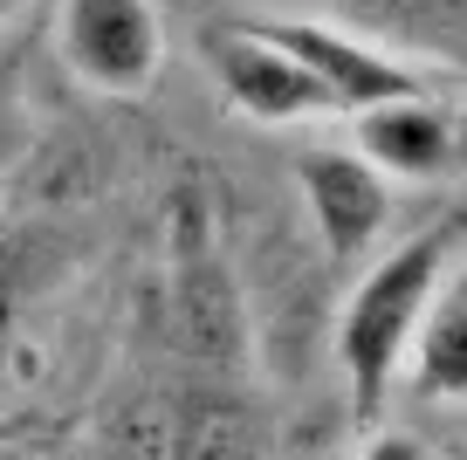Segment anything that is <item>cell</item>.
<instances>
[{"label":"cell","instance_id":"1","mask_svg":"<svg viewBox=\"0 0 467 460\" xmlns=\"http://www.w3.org/2000/svg\"><path fill=\"white\" fill-rule=\"evenodd\" d=\"M447 275H461V220H433L426 234L399 241L392 255H379L365 275H358V288L344 296V317H337V364L350 371L365 413L392 392L412 330H420L426 302L440 296Z\"/></svg>","mask_w":467,"mask_h":460},{"label":"cell","instance_id":"2","mask_svg":"<svg viewBox=\"0 0 467 460\" xmlns=\"http://www.w3.org/2000/svg\"><path fill=\"white\" fill-rule=\"evenodd\" d=\"M254 28L303 62V76L323 89V110H344V117L371 110V103H392V97H440L453 83V69H440V62L399 56V48H379L365 35H344L309 15H262Z\"/></svg>","mask_w":467,"mask_h":460},{"label":"cell","instance_id":"3","mask_svg":"<svg viewBox=\"0 0 467 460\" xmlns=\"http://www.w3.org/2000/svg\"><path fill=\"white\" fill-rule=\"evenodd\" d=\"M56 56L97 97L131 103L165 69V21L159 0H62L56 15Z\"/></svg>","mask_w":467,"mask_h":460},{"label":"cell","instance_id":"4","mask_svg":"<svg viewBox=\"0 0 467 460\" xmlns=\"http://www.w3.org/2000/svg\"><path fill=\"white\" fill-rule=\"evenodd\" d=\"M206 69H213L227 110H241L248 124H303V117H323V89L303 76V62L289 48H275L254 21H234V28L206 35Z\"/></svg>","mask_w":467,"mask_h":460},{"label":"cell","instance_id":"5","mask_svg":"<svg viewBox=\"0 0 467 460\" xmlns=\"http://www.w3.org/2000/svg\"><path fill=\"white\" fill-rule=\"evenodd\" d=\"M296 186H303L309 227H317L330 261H365L379 247L385 220H392V179H379L350 144H323L296 159Z\"/></svg>","mask_w":467,"mask_h":460},{"label":"cell","instance_id":"6","mask_svg":"<svg viewBox=\"0 0 467 460\" xmlns=\"http://www.w3.org/2000/svg\"><path fill=\"white\" fill-rule=\"evenodd\" d=\"M358 131V159L379 179H399V186H440V179L461 172V124H453V103L440 97H392L371 103V110L350 117Z\"/></svg>","mask_w":467,"mask_h":460},{"label":"cell","instance_id":"7","mask_svg":"<svg viewBox=\"0 0 467 460\" xmlns=\"http://www.w3.org/2000/svg\"><path fill=\"white\" fill-rule=\"evenodd\" d=\"M399 378H412V385H420L426 399H440V405H453L467 392V288H461V275H447L440 296L426 302Z\"/></svg>","mask_w":467,"mask_h":460},{"label":"cell","instance_id":"8","mask_svg":"<svg viewBox=\"0 0 467 460\" xmlns=\"http://www.w3.org/2000/svg\"><path fill=\"white\" fill-rule=\"evenodd\" d=\"M358 460H433V454H426V440H412V433H379Z\"/></svg>","mask_w":467,"mask_h":460},{"label":"cell","instance_id":"9","mask_svg":"<svg viewBox=\"0 0 467 460\" xmlns=\"http://www.w3.org/2000/svg\"><path fill=\"white\" fill-rule=\"evenodd\" d=\"M7 15H15V0H0V21H7Z\"/></svg>","mask_w":467,"mask_h":460}]
</instances>
